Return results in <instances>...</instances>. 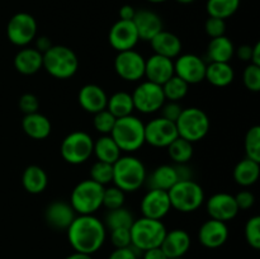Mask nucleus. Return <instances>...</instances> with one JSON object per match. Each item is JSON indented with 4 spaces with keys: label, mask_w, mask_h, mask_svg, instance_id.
Listing matches in <instances>:
<instances>
[{
    "label": "nucleus",
    "mask_w": 260,
    "mask_h": 259,
    "mask_svg": "<svg viewBox=\"0 0 260 259\" xmlns=\"http://www.w3.org/2000/svg\"><path fill=\"white\" fill-rule=\"evenodd\" d=\"M68 240L74 251L93 255L103 246L107 229L94 215H76L68 228Z\"/></svg>",
    "instance_id": "1"
},
{
    "label": "nucleus",
    "mask_w": 260,
    "mask_h": 259,
    "mask_svg": "<svg viewBox=\"0 0 260 259\" xmlns=\"http://www.w3.org/2000/svg\"><path fill=\"white\" fill-rule=\"evenodd\" d=\"M147 172L145 164L134 155H123L113 164L112 184L118 187L124 193L139 190L145 184Z\"/></svg>",
    "instance_id": "2"
},
{
    "label": "nucleus",
    "mask_w": 260,
    "mask_h": 259,
    "mask_svg": "<svg viewBox=\"0 0 260 259\" xmlns=\"http://www.w3.org/2000/svg\"><path fill=\"white\" fill-rule=\"evenodd\" d=\"M111 136L122 152L132 154L144 146L145 123L134 114L117 118Z\"/></svg>",
    "instance_id": "3"
},
{
    "label": "nucleus",
    "mask_w": 260,
    "mask_h": 259,
    "mask_svg": "<svg viewBox=\"0 0 260 259\" xmlns=\"http://www.w3.org/2000/svg\"><path fill=\"white\" fill-rule=\"evenodd\" d=\"M167 228L161 220H152L147 217L135 218L129 228L131 233V246L137 251H145L161 245Z\"/></svg>",
    "instance_id": "4"
},
{
    "label": "nucleus",
    "mask_w": 260,
    "mask_h": 259,
    "mask_svg": "<svg viewBox=\"0 0 260 259\" xmlns=\"http://www.w3.org/2000/svg\"><path fill=\"white\" fill-rule=\"evenodd\" d=\"M43 68L53 78L70 79L79 69L78 55L68 46L53 45L43 53Z\"/></svg>",
    "instance_id": "5"
},
{
    "label": "nucleus",
    "mask_w": 260,
    "mask_h": 259,
    "mask_svg": "<svg viewBox=\"0 0 260 259\" xmlns=\"http://www.w3.org/2000/svg\"><path fill=\"white\" fill-rule=\"evenodd\" d=\"M103 185L91 179H84L74 187L70 195V205L76 215H94L103 207Z\"/></svg>",
    "instance_id": "6"
},
{
    "label": "nucleus",
    "mask_w": 260,
    "mask_h": 259,
    "mask_svg": "<svg viewBox=\"0 0 260 259\" xmlns=\"http://www.w3.org/2000/svg\"><path fill=\"white\" fill-rule=\"evenodd\" d=\"M172 208L183 213L194 212L205 202V190L193 179L179 180L169 190Z\"/></svg>",
    "instance_id": "7"
},
{
    "label": "nucleus",
    "mask_w": 260,
    "mask_h": 259,
    "mask_svg": "<svg viewBox=\"0 0 260 259\" xmlns=\"http://www.w3.org/2000/svg\"><path fill=\"white\" fill-rule=\"evenodd\" d=\"M175 126L179 137L194 144L207 136L211 123L207 113L203 109L197 107H188L183 108L179 118L175 122Z\"/></svg>",
    "instance_id": "8"
},
{
    "label": "nucleus",
    "mask_w": 260,
    "mask_h": 259,
    "mask_svg": "<svg viewBox=\"0 0 260 259\" xmlns=\"http://www.w3.org/2000/svg\"><path fill=\"white\" fill-rule=\"evenodd\" d=\"M94 140L85 131H73L63 137L60 146L62 159L71 165L84 164L93 155Z\"/></svg>",
    "instance_id": "9"
},
{
    "label": "nucleus",
    "mask_w": 260,
    "mask_h": 259,
    "mask_svg": "<svg viewBox=\"0 0 260 259\" xmlns=\"http://www.w3.org/2000/svg\"><path fill=\"white\" fill-rule=\"evenodd\" d=\"M7 36L13 45L25 47L37 37V20L29 13H17L8 22Z\"/></svg>",
    "instance_id": "10"
},
{
    "label": "nucleus",
    "mask_w": 260,
    "mask_h": 259,
    "mask_svg": "<svg viewBox=\"0 0 260 259\" xmlns=\"http://www.w3.org/2000/svg\"><path fill=\"white\" fill-rule=\"evenodd\" d=\"M135 109L144 114H151L159 112L165 103L162 88L159 84L146 80L140 83L131 93Z\"/></svg>",
    "instance_id": "11"
},
{
    "label": "nucleus",
    "mask_w": 260,
    "mask_h": 259,
    "mask_svg": "<svg viewBox=\"0 0 260 259\" xmlns=\"http://www.w3.org/2000/svg\"><path fill=\"white\" fill-rule=\"evenodd\" d=\"M146 58L136 50L121 51L114 58V70L117 75L126 81H139L145 78Z\"/></svg>",
    "instance_id": "12"
},
{
    "label": "nucleus",
    "mask_w": 260,
    "mask_h": 259,
    "mask_svg": "<svg viewBox=\"0 0 260 259\" xmlns=\"http://www.w3.org/2000/svg\"><path fill=\"white\" fill-rule=\"evenodd\" d=\"M178 135L175 122L156 117L145 124V142L154 147H168Z\"/></svg>",
    "instance_id": "13"
},
{
    "label": "nucleus",
    "mask_w": 260,
    "mask_h": 259,
    "mask_svg": "<svg viewBox=\"0 0 260 259\" xmlns=\"http://www.w3.org/2000/svg\"><path fill=\"white\" fill-rule=\"evenodd\" d=\"M207 63L194 53H183L174 61V75L187 84H198L205 80Z\"/></svg>",
    "instance_id": "14"
},
{
    "label": "nucleus",
    "mask_w": 260,
    "mask_h": 259,
    "mask_svg": "<svg viewBox=\"0 0 260 259\" xmlns=\"http://www.w3.org/2000/svg\"><path fill=\"white\" fill-rule=\"evenodd\" d=\"M108 41L112 48H114L117 52H121V51L134 50L140 38L132 20L118 19L109 29Z\"/></svg>",
    "instance_id": "15"
},
{
    "label": "nucleus",
    "mask_w": 260,
    "mask_h": 259,
    "mask_svg": "<svg viewBox=\"0 0 260 259\" xmlns=\"http://www.w3.org/2000/svg\"><path fill=\"white\" fill-rule=\"evenodd\" d=\"M140 210L144 217L162 220L172 210L169 195L167 190L149 189L142 197Z\"/></svg>",
    "instance_id": "16"
},
{
    "label": "nucleus",
    "mask_w": 260,
    "mask_h": 259,
    "mask_svg": "<svg viewBox=\"0 0 260 259\" xmlns=\"http://www.w3.org/2000/svg\"><path fill=\"white\" fill-rule=\"evenodd\" d=\"M206 208L210 218L222 222H228L235 218L240 211L236 205L235 197L226 192H218L211 196L206 202Z\"/></svg>",
    "instance_id": "17"
},
{
    "label": "nucleus",
    "mask_w": 260,
    "mask_h": 259,
    "mask_svg": "<svg viewBox=\"0 0 260 259\" xmlns=\"http://www.w3.org/2000/svg\"><path fill=\"white\" fill-rule=\"evenodd\" d=\"M198 239L205 248H220L229 239L228 225L222 221L210 218L201 225L200 230H198Z\"/></svg>",
    "instance_id": "18"
},
{
    "label": "nucleus",
    "mask_w": 260,
    "mask_h": 259,
    "mask_svg": "<svg viewBox=\"0 0 260 259\" xmlns=\"http://www.w3.org/2000/svg\"><path fill=\"white\" fill-rule=\"evenodd\" d=\"M174 75V60L154 53L145 60V78L162 85Z\"/></svg>",
    "instance_id": "19"
},
{
    "label": "nucleus",
    "mask_w": 260,
    "mask_h": 259,
    "mask_svg": "<svg viewBox=\"0 0 260 259\" xmlns=\"http://www.w3.org/2000/svg\"><path fill=\"white\" fill-rule=\"evenodd\" d=\"M75 217L76 212L70 202L65 201H53L45 210L46 222L56 230H68Z\"/></svg>",
    "instance_id": "20"
},
{
    "label": "nucleus",
    "mask_w": 260,
    "mask_h": 259,
    "mask_svg": "<svg viewBox=\"0 0 260 259\" xmlns=\"http://www.w3.org/2000/svg\"><path fill=\"white\" fill-rule=\"evenodd\" d=\"M137 35L141 41L150 42L155 36L162 30V20L155 12L149 9L136 10L134 19Z\"/></svg>",
    "instance_id": "21"
},
{
    "label": "nucleus",
    "mask_w": 260,
    "mask_h": 259,
    "mask_svg": "<svg viewBox=\"0 0 260 259\" xmlns=\"http://www.w3.org/2000/svg\"><path fill=\"white\" fill-rule=\"evenodd\" d=\"M78 101L84 111L95 114L107 108L108 95L102 86L96 84H85L79 90Z\"/></svg>",
    "instance_id": "22"
},
{
    "label": "nucleus",
    "mask_w": 260,
    "mask_h": 259,
    "mask_svg": "<svg viewBox=\"0 0 260 259\" xmlns=\"http://www.w3.org/2000/svg\"><path fill=\"white\" fill-rule=\"evenodd\" d=\"M190 244H192V240L187 231L183 229H174V230L167 231L160 248L162 249L168 259L183 258L189 250Z\"/></svg>",
    "instance_id": "23"
},
{
    "label": "nucleus",
    "mask_w": 260,
    "mask_h": 259,
    "mask_svg": "<svg viewBox=\"0 0 260 259\" xmlns=\"http://www.w3.org/2000/svg\"><path fill=\"white\" fill-rule=\"evenodd\" d=\"M154 53L168 58H177L182 53V41L177 35L162 29L150 41Z\"/></svg>",
    "instance_id": "24"
},
{
    "label": "nucleus",
    "mask_w": 260,
    "mask_h": 259,
    "mask_svg": "<svg viewBox=\"0 0 260 259\" xmlns=\"http://www.w3.org/2000/svg\"><path fill=\"white\" fill-rule=\"evenodd\" d=\"M14 68L22 75H33L43 68V53L32 47L20 48L14 56Z\"/></svg>",
    "instance_id": "25"
},
{
    "label": "nucleus",
    "mask_w": 260,
    "mask_h": 259,
    "mask_svg": "<svg viewBox=\"0 0 260 259\" xmlns=\"http://www.w3.org/2000/svg\"><path fill=\"white\" fill-rule=\"evenodd\" d=\"M22 128L28 137L33 140H45L52 131V124L45 114L36 113L24 114L22 119Z\"/></svg>",
    "instance_id": "26"
},
{
    "label": "nucleus",
    "mask_w": 260,
    "mask_h": 259,
    "mask_svg": "<svg viewBox=\"0 0 260 259\" xmlns=\"http://www.w3.org/2000/svg\"><path fill=\"white\" fill-rule=\"evenodd\" d=\"M178 182H179V177H178L175 165L162 164L150 173L145 183L149 185V189H161L168 192Z\"/></svg>",
    "instance_id": "27"
},
{
    "label": "nucleus",
    "mask_w": 260,
    "mask_h": 259,
    "mask_svg": "<svg viewBox=\"0 0 260 259\" xmlns=\"http://www.w3.org/2000/svg\"><path fill=\"white\" fill-rule=\"evenodd\" d=\"M235 55V46L226 36L211 38L207 46V57L211 62H230Z\"/></svg>",
    "instance_id": "28"
},
{
    "label": "nucleus",
    "mask_w": 260,
    "mask_h": 259,
    "mask_svg": "<svg viewBox=\"0 0 260 259\" xmlns=\"http://www.w3.org/2000/svg\"><path fill=\"white\" fill-rule=\"evenodd\" d=\"M48 177L45 169L38 165H29L22 174V185L30 195H40L47 188Z\"/></svg>",
    "instance_id": "29"
},
{
    "label": "nucleus",
    "mask_w": 260,
    "mask_h": 259,
    "mask_svg": "<svg viewBox=\"0 0 260 259\" xmlns=\"http://www.w3.org/2000/svg\"><path fill=\"white\" fill-rule=\"evenodd\" d=\"M235 79V71L230 62H210L206 68L205 80L217 88L230 85Z\"/></svg>",
    "instance_id": "30"
},
{
    "label": "nucleus",
    "mask_w": 260,
    "mask_h": 259,
    "mask_svg": "<svg viewBox=\"0 0 260 259\" xmlns=\"http://www.w3.org/2000/svg\"><path fill=\"white\" fill-rule=\"evenodd\" d=\"M260 175V163L245 157L234 168V179L241 187H250L255 184Z\"/></svg>",
    "instance_id": "31"
},
{
    "label": "nucleus",
    "mask_w": 260,
    "mask_h": 259,
    "mask_svg": "<svg viewBox=\"0 0 260 259\" xmlns=\"http://www.w3.org/2000/svg\"><path fill=\"white\" fill-rule=\"evenodd\" d=\"M93 154L95 155L99 161L114 164L121 157L122 151L118 145L112 139L111 135H102L98 140L94 141Z\"/></svg>",
    "instance_id": "32"
},
{
    "label": "nucleus",
    "mask_w": 260,
    "mask_h": 259,
    "mask_svg": "<svg viewBox=\"0 0 260 259\" xmlns=\"http://www.w3.org/2000/svg\"><path fill=\"white\" fill-rule=\"evenodd\" d=\"M107 109L113 114L116 118H122V117L131 116L135 111L134 101L132 95L128 91H116L108 96L107 102Z\"/></svg>",
    "instance_id": "33"
},
{
    "label": "nucleus",
    "mask_w": 260,
    "mask_h": 259,
    "mask_svg": "<svg viewBox=\"0 0 260 259\" xmlns=\"http://www.w3.org/2000/svg\"><path fill=\"white\" fill-rule=\"evenodd\" d=\"M240 7V0H207L206 10L210 17L226 20L233 17Z\"/></svg>",
    "instance_id": "34"
},
{
    "label": "nucleus",
    "mask_w": 260,
    "mask_h": 259,
    "mask_svg": "<svg viewBox=\"0 0 260 259\" xmlns=\"http://www.w3.org/2000/svg\"><path fill=\"white\" fill-rule=\"evenodd\" d=\"M134 221L135 217L131 211L126 207H119L116 210H108L103 223L106 229L111 231L114 229H129Z\"/></svg>",
    "instance_id": "35"
},
{
    "label": "nucleus",
    "mask_w": 260,
    "mask_h": 259,
    "mask_svg": "<svg viewBox=\"0 0 260 259\" xmlns=\"http://www.w3.org/2000/svg\"><path fill=\"white\" fill-rule=\"evenodd\" d=\"M167 149L170 159H172L175 164H188L193 156L192 142L187 141V140L182 139V137L179 136H178Z\"/></svg>",
    "instance_id": "36"
},
{
    "label": "nucleus",
    "mask_w": 260,
    "mask_h": 259,
    "mask_svg": "<svg viewBox=\"0 0 260 259\" xmlns=\"http://www.w3.org/2000/svg\"><path fill=\"white\" fill-rule=\"evenodd\" d=\"M161 88L165 101L180 102L188 94L189 84L185 83L183 79L178 78L177 75H173L169 80L162 84Z\"/></svg>",
    "instance_id": "37"
},
{
    "label": "nucleus",
    "mask_w": 260,
    "mask_h": 259,
    "mask_svg": "<svg viewBox=\"0 0 260 259\" xmlns=\"http://www.w3.org/2000/svg\"><path fill=\"white\" fill-rule=\"evenodd\" d=\"M244 146H245L246 157L260 163V126L258 124L248 130Z\"/></svg>",
    "instance_id": "38"
},
{
    "label": "nucleus",
    "mask_w": 260,
    "mask_h": 259,
    "mask_svg": "<svg viewBox=\"0 0 260 259\" xmlns=\"http://www.w3.org/2000/svg\"><path fill=\"white\" fill-rule=\"evenodd\" d=\"M90 178L89 179L94 180L98 184L106 187L107 184H111L112 179H113V164H108V163L99 161L96 160L90 168Z\"/></svg>",
    "instance_id": "39"
},
{
    "label": "nucleus",
    "mask_w": 260,
    "mask_h": 259,
    "mask_svg": "<svg viewBox=\"0 0 260 259\" xmlns=\"http://www.w3.org/2000/svg\"><path fill=\"white\" fill-rule=\"evenodd\" d=\"M124 200H126V193L119 189L116 185L111 187H104L103 192V207L107 210H116V208L123 207Z\"/></svg>",
    "instance_id": "40"
},
{
    "label": "nucleus",
    "mask_w": 260,
    "mask_h": 259,
    "mask_svg": "<svg viewBox=\"0 0 260 259\" xmlns=\"http://www.w3.org/2000/svg\"><path fill=\"white\" fill-rule=\"evenodd\" d=\"M116 121H117L116 117H114L113 114L106 108L103 109V111L94 114L93 126L101 135H111Z\"/></svg>",
    "instance_id": "41"
},
{
    "label": "nucleus",
    "mask_w": 260,
    "mask_h": 259,
    "mask_svg": "<svg viewBox=\"0 0 260 259\" xmlns=\"http://www.w3.org/2000/svg\"><path fill=\"white\" fill-rule=\"evenodd\" d=\"M246 243L253 249H260V217L259 216H253L249 218L245 223L244 229Z\"/></svg>",
    "instance_id": "42"
},
{
    "label": "nucleus",
    "mask_w": 260,
    "mask_h": 259,
    "mask_svg": "<svg viewBox=\"0 0 260 259\" xmlns=\"http://www.w3.org/2000/svg\"><path fill=\"white\" fill-rule=\"evenodd\" d=\"M243 81L248 90L254 93L260 91V66L249 63L244 70Z\"/></svg>",
    "instance_id": "43"
},
{
    "label": "nucleus",
    "mask_w": 260,
    "mask_h": 259,
    "mask_svg": "<svg viewBox=\"0 0 260 259\" xmlns=\"http://www.w3.org/2000/svg\"><path fill=\"white\" fill-rule=\"evenodd\" d=\"M109 239L112 245L116 248H127L131 246V233L129 229H114L109 231Z\"/></svg>",
    "instance_id": "44"
},
{
    "label": "nucleus",
    "mask_w": 260,
    "mask_h": 259,
    "mask_svg": "<svg viewBox=\"0 0 260 259\" xmlns=\"http://www.w3.org/2000/svg\"><path fill=\"white\" fill-rule=\"evenodd\" d=\"M205 30L208 37L211 38L225 36L226 22L223 19H220V18L208 17V19L205 23Z\"/></svg>",
    "instance_id": "45"
},
{
    "label": "nucleus",
    "mask_w": 260,
    "mask_h": 259,
    "mask_svg": "<svg viewBox=\"0 0 260 259\" xmlns=\"http://www.w3.org/2000/svg\"><path fill=\"white\" fill-rule=\"evenodd\" d=\"M19 108L24 114H30L38 112L40 108V101H38L37 95L32 93H24L19 98Z\"/></svg>",
    "instance_id": "46"
},
{
    "label": "nucleus",
    "mask_w": 260,
    "mask_h": 259,
    "mask_svg": "<svg viewBox=\"0 0 260 259\" xmlns=\"http://www.w3.org/2000/svg\"><path fill=\"white\" fill-rule=\"evenodd\" d=\"M161 111V116L162 118L169 119L172 122H177V119L179 118L180 113L183 111V107L180 106L179 102H170V101H165V103L162 104V107L160 108Z\"/></svg>",
    "instance_id": "47"
},
{
    "label": "nucleus",
    "mask_w": 260,
    "mask_h": 259,
    "mask_svg": "<svg viewBox=\"0 0 260 259\" xmlns=\"http://www.w3.org/2000/svg\"><path fill=\"white\" fill-rule=\"evenodd\" d=\"M238 205L239 210H249L254 206L255 203V197L250 190H240L238 195L234 196Z\"/></svg>",
    "instance_id": "48"
},
{
    "label": "nucleus",
    "mask_w": 260,
    "mask_h": 259,
    "mask_svg": "<svg viewBox=\"0 0 260 259\" xmlns=\"http://www.w3.org/2000/svg\"><path fill=\"white\" fill-rule=\"evenodd\" d=\"M139 253L134 246H127V248H116L111 254L108 259H139Z\"/></svg>",
    "instance_id": "49"
},
{
    "label": "nucleus",
    "mask_w": 260,
    "mask_h": 259,
    "mask_svg": "<svg viewBox=\"0 0 260 259\" xmlns=\"http://www.w3.org/2000/svg\"><path fill=\"white\" fill-rule=\"evenodd\" d=\"M142 259H168L165 253L160 246L157 248L149 249V250L142 251Z\"/></svg>",
    "instance_id": "50"
},
{
    "label": "nucleus",
    "mask_w": 260,
    "mask_h": 259,
    "mask_svg": "<svg viewBox=\"0 0 260 259\" xmlns=\"http://www.w3.org/2000/svg\"><path fill=\"white\" fill-rule=\"evenodd\" d=\"M251 48H253V46H250V45H241L240 47L235 48V53L238 55V57L240 58L241 61L250 62Z\"/></svg>",
    "instance_id": "51"
},
{
    "label": "nucleus",
    "mask_w": 260,
    "mask_h": 259,
    "mask_svg": "<svg viewBox=\"0 0 260 259\" xmlns=\"http://www.w3.org/2000/svg\"><path fill=\"white\" fill-rule=\"evenodd\" d=\"M52 42H51V40L48 37H46V36H41V37H37V40H36V50L40 51L41 53H45L46 51L50 50L51 47H52Z\"/></svg>",
    "instance_id": "52"
},
{
    "label": "nucleus",
    "mask_w": 260,
    "mask_h": 259,
    "mask_svg": "<svg viewBox=\"0 0 260 259\" xmlns=\"http://www.w3.org/2000/svg\"><path fill=\"white\" fill-rule=\"evenodd\" d=\"M135 14H136V9L131 5H123L119 9V19L121 20H132Z\"/></svg>",
    "instance_id": "53"
},
{
    "label": "nucleus",
    "mask_w": 260,
    "mask_h": 259,
    "mask_svg": "<svg viewBox=\"0 0 260 259\" xmlns=\"http://www.w3.org/2000/svg\"><path fill=\"white\" fill-rule=\"evenodd\" d=\"M249 63L260 66V42H256L255 45L253 46V48H251V57L250 62Z\"/></svg>",
    "instance_id": "54"
},
{
    "label": "nucleus",
    "mask_w": 260,
    "mask_h": 259,
    "mask_svg": "<svg viewBox=\"0 0 260 259\" xmlns=\"http://www.w3.org/2000/svg\"><path fill=\"white\" fill-rule=\"evenodd\" d=\"M65 259H93V258H91V255H89V254H84V253H78V251H74L73 254L68 255Z\"/></svg>",
    "instance_id": "55"
},
{
    "label": "nucleus",
    "mask_w": 260,
    "mask_h": 259,
    "mask_svg": "<svg viewBox=\"0 0 260 259\" xmlns=\"http://www.w3.org/2000/svg\"><path fill=\"white\" fill-rule=\"evenodd\" d=\"M175 2L180 3V4H190V3H193L194 0H175Z\"/></svg>",
    "instance_id": "56"
},
{
    "label": "nucleus",
    "mask_w": 260,
    "mask_h": 259,
    "mask_svg": "<svg viewBox=\"0 0 260 259\" xmlns=\"http://www.w3.org/2000/svg\"><path fill=\"white\" fill-rule=\"evenodd\" d=\"M146 2L154 3V4H160V3H164V2H167V0H146Z\"/></svg>",
    "instance_id": "57"
},
{
    "label": "nucleus",
    "mask_w": 260,
    "mask_h": 259,
    "mask_svg": "<svg viewBox=\"0 0 260 259\" xmlns=\"http://www.w3.org/2000/svg\"><path fill=\"white\" fill-rule=\"evenodd\" d=\"M170 259H184V258H170Z\"/></svg>",
    "instance_id": "58"
}]
</instances>
